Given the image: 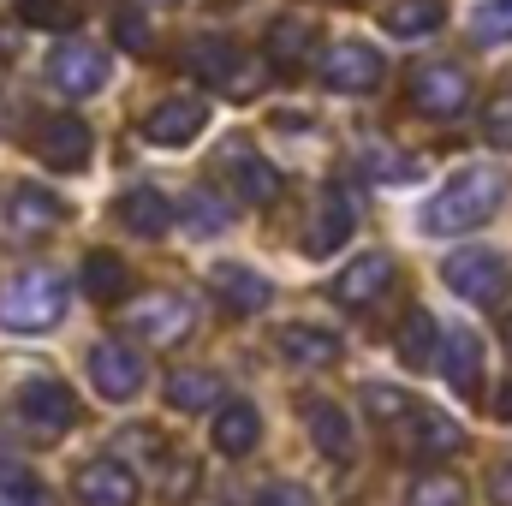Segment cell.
Here are the masks:
<instances>
[{
  "mask_svg": "<svg viewBox=\"0 0 512 506\" xmlns=\"http://www.w3.org/2000/svg\"><path fill=\"white\" fill-rule=\"evenodd\" d=\"M507 203V173L501 167H483V161H471V167H459L429 203H423V233L429 239H447V233H477L483 221H495V209Z\"/></svg>",
  "mask_w": 512,
  "mask_h": 506,
  "instance_id": "6da1fadb",
  "label": "cell"
},
{
  "mask_svg": "<svg viewBox=\"0 0 512 506\" xmlns=\"http://www.w3.org/2000/svg\"><path fill=\"white\" fill-rule=\"evenodd\" d=\"M66 316V280L60 274H18L0 292V328L12 334H48Z\"/></svg>",
  "mask_w": 512,
  "mask_h": 506,
  "instance_id": "7a4b0ae2",
  "label": "cell"
},
{
  "mask_svg": "<svg viewBox=\"0 0 512 506\" xmlns=\"http://www.w3.org/2000/svg\"><path fill=\"white\" fill-rule=\"evenodd\" d=\"M405 96H411V108L423 120H459L471 108V78L453 60H429V66H417L405 78Z\"/></svg>",
  "mask_w": 512,
  "mask_h": 506,
  "instance_id": "3957f363",
  "label": "cell"
},
{
  "mask_svg": "<svg viewBox=\"0 0 512 506\" xmlns=\"http://www.w3.org/2000/svg\"><path fill=\"white\" fill-rule=\"evenodd\" d=\"M387 78L382 66V48H370V42H334L328 54H322V84L334 90V96H370L376 84Z\"/></svg>",
  "mask_w": 512,
  "mask_h": 506,
  "instance_id": "277c9868",
  "label": "cell"
},
{
  "mask_svg": "<svg viewBox=\"0 0 512 506\" xmlns=\"http://www.w3.org/2000/svg\"><path fill=\"white\" fill-rule=\"evenodd\" d=\"M441 280H447V292H459L465 304H501L512 274L495 251H453L447 268H441Z\"/></svg>",
  "mask_w": 512,
  "mask_h": 506,
  "instance_id": "5b68a950",
  "label": "cell"
},
{
  "mask_svg": "<svg viewBox=\"0 0 512 506\" xmlns=\"http://www.w3.org/2000/svg\"><path fill=\"white\" fill-rule=\"evenodd\" d=\"M48 84H54L60 96H96V90L108 84L102 48H90V42H78V36L54 42V54H48Z\"/></svg>",
  "mask_w": 512,
  "mask_h": 506,
  "instance_id": "8992f818",
  "label": "cell"
},
{
  "mask_svg": "<svg viewBox=\"0 0 512 506\" xmlns=\"http://www.w3.org/2000/svg\"><path fill=\"white\" fill-rule=\"evenodd\" d=\"M131 334L137 340H149V346H179L191 328H197V316H191V304L185 298H173V292H155V298H137L131 304Z\"/></svg>",
  "mask_w": 512,
  "mask_h": 506,
  "instance_id": "52a82bcc",
  "label": "cell"
},
{
  "mask_svg": "<svg viewBox=\"0 0 512 506\" xmlns=\"http://www.w3.org/2000/svg\"><path fill=\"white\" fill-rule=\"evenodd\" d=\"M90 381H96V393L102 399H137L143 393V381H149V370H143V358L131 352V346H120V340H102V346H90Z\"/></svg>",
  "mask_w": 512,
  "mask_h": 506,
  "instance_id": "ba28073f",
  "label": "cell"
},
{
  "mask_svg": "<svg viewBox=\"0 0 512 506\" xmlns=\"http://www.w3.org/2000/svg\"><path fill=\"white\" fill-rule=\"evenodd\" d=\"M18 417L42 435H66L78 423V399H72L66 381H24L18 387Z\"/></svg>",
  "mask_w": 512,
  "mask_h": 506,
  "instance_id": "9c48e42d",
  "label": "cell"
},
{
  "mask_svg": "<svg viewBox=\"0 0 512 506\" xmlns=\"http://www.w3.org/2000/svg\"><path fill=\"white\" fill-rule=\"evenodd\" d=\"M90 149H96V137H90V126H84L78 114H54V120H42V131H36V155H42L54 173L90 167Z\"/></svg>",
  "mask_w": 512,
  "mask_h": 506,
  "instance_id": "30bf717a",
  "label": "cell"
},
{
  "mask_svg": "<svg viewBox=\"0 0 512 506\" xmlns=\"http://www.w3.org/2000/svg\"><path fill=\"white\" fill-rule=\"evenodd\" d=\"M209 292H215V304L233 310V316H256V310H268V298H274L268 274H256L245 262H215V268H209Z\"/></svg>",
  "mask_w": 512,
  "mask_h": 506,
  "instance_id": "8fae6325",
  "label": "cell"
},
{
  "mask_svg": "<svg viewBox=\"0 0 512 506\" xmlns=\"http://www.w3.org/2000/svg\"><path fill=\"white\" fill-rule=\"evenodd\" d=\"M209 126V108L197 102V96H167V102H155L149 108V120H143V137L149 143H161V149H185V143H197V131Z\"/></svg>",
  "mask_w": 512,
  "mask_h": 506,
  "instance_id": "7c38bea8",
  "label": "cell"
},
{
  "mask_svg": "<svg viewBox=\"0 0 512 506\" xmlns=\"http://www.w3.org/2000/svg\"><path fill=\"white\" fill-rule=\"evenodd\" d=\"M352 227H358V197H352V185H346V179H334V185H328V197H322V221L310 227L304 251H310V256H334L346 239H352Z\"/></svg>",
  "mask_w": 512,
  "mask_h": 506,
  "instance_id": "4fadbf2b",
  "label": "cell"
},
{
  "mask_svg": "<svg viewBox=\"0 0 512 506\" xmlns=\"http://www.w3.org/2000/svg\"><path fill=\"white\" fill-rule=\"evenodd\" d=\"M78 501L84 506H137V471L126 459H90L78 471Z\"/></svg>",
  "mask_w": 512,
  "mask_h": 506,
  "instance_id": "5bb4252c",
  "label": "cell"
},
{
  "mask_svg": "<svg viewBox=\"0 0 512 506\" xmlns=\"http://www.w3.org/2000/svg\"><path fill=\"white\" fill-rule=\"evenodd\" d=\"M66 221V203L54 197V191H42V185H18L12 197H6V227L18 233V239H42V233H54Z\"/></svg>",
  "mask_w": 512,
  "mask_h": 506,
  "instance_id": "9a60e30c",
  "label": "cell"
},
{
  "mask_svg": "<svg viewBox=\"0 0 512 506\" xmlns=\"http://www.w3.org/2000/svg\"><path fill=\"white\" fill-rule=\"evenodd\" d=\"M387 286H393V262H387L382 251H364L352 256L340 274H334V298L340 304H352V310H364V304H376Z\"/></svg>",
  "mask_w": 512,
  "mask_h": 506,
  "instance_id": "2e32d148",
  "label": "cell"
},
{
  "mask_svg": "<svg viewBox=\"0 0 512 506\" xmlns=\"http://www.w3.org/2000/svg\"><path fill=\"white\" fill-rule=\"evenodd\" d=\"M274 346H280V358L298 364V370H328V364H340V334H334V328L292 322V328L274 334Z\"/></svg>",
  "mask_w": 512,
  "mask_h": 506,
  "instance_id": "e0dca14e",
  "label": "cell"
},
{
  "mask_svg": "<svg viewBox=\"0 0 512 506\" xmlns=\"http://www.w3.org/2000/svg\"><path fill=\"white\" fill-rule=\"evenodd\" d=\"M304 423H310V441H316V453H322V459L346 465V459L358 453V435H352V411H340L334 399H310Z\"/></svg>",
  "mask_w": 512,
  "mask_h": 506,
  "instance_id": "ac0fdd59",
  "label": "cell"
},
{
  "mask_svg": "<svg viewBox=\"0 0 512 506\" xmlns=\"http://www.w3.org/2000/svg\"><path fill=\"white\" fill-rule=\"evenodd\" d=\"M477 364H483V346H477V334L471 328H447L441 340H435V370L453 381V393H477Z\"/></svg>",
  "mask_w": 512,
  "mask_h": 506,
  "instance_id": "d6986e66",
  "label": "cell"
},
{
  "mask_svg": "<svg viewBox=\"0 0 512 506\" xmlns=\"http://www.w3.org/2000/svg\"><path fill=\"white\" fill-rule=\"evenodd\" d=\"M227 185H233L239 203H251V209L280 203V173H274V161H262L251 149H233V155H227Z\"/></svg>",
  "mask_w": 512,
  "mask_h": 506,
  "instance_id": "ffe728a7",
  "label": "cell"
},
{
  "mask_svg": "<svg viewBox=\"0 0 512 506\" xmlns=\"http://www.w3.org/2000/svg\"><path fill=\"white\" fill-rule=\"evenodd\" d=\"M405 417H411V435H405V441H411L423 459H447V453L465 447V429H459L447 411H435V405H411Z\"/></svg>",
  "mask_w": 512,
  "mask_h": 506,
  "instance_id": "44dd1931",
  "label": "cell"
},
{
  "mask_svg": "<svg viewBox=\"0 0 512 506\" xmlns=\"http://www.w3.org/2000/svg\"><path fill=\"white\" fill-rule=\"evenodd\" d=\"M256 435H262V417H256V405H245V399L221 405L215 423H209V441H215V453H227V459L256 453Z\"/></svg>",
  "mask_w": 512,
  "mask_h": 506,
  "instance_id": "7402d4cb",
  "label": "cell"
},
{
  "mask_svg": "<svg viewBox=\"0 0 512 506\" xmlns=\"http://www.w3.org/2000/svg\"><path fill=\"white\" fill-rule=\"evenodd\" d=\"M310 42H316V24H310V18H298V12H280V18L268 24V36H262V54H268V66L292 72V66H304Z\"/></svg>",
  "mask_w": 512,
  "mask_h": 506,
  "instance_id": "603a6c76",
  "label": "cell"
},
{
  "mask_svg": "<svg viewBox=\"0 0 512 506\" xmlns=\"http://www.w3.org/2000/svg\"><path fill=\"white\" fill-rule=\"evenodd\" d=\"M239 66H245V54L227 36H197L185 48V78H197V84H227V78H239Z\"/></svg>",
  "mask_w": 512,
  "mask_h": 506,
  "instance_id": "cb8c5ba5",
  "label": "cell"
},
{
  "mask_svg": "<svg viewBox=\"0 0 512 506\" xmlns=\"http://www.w3.org/2000/svg\"><path fill=\"white\" fill-rule=\"evenodd\" d=\"M120 221H126L137 239H161L167 227H173V203L161 197V191H149V185H137L120 197Z\"/></svg>",
  "mask_w": 512,
  "mask_h": 506,
  "instance_id": "d4e9b609",
  "label": "cell"
},
{
  "mask_svg": "<svg viewBox=\"0 0 512 506\" xmlns=\"http://www.w3.org/2000/svg\"><path fill=\"white\" fill-rule=\"evenodd\" d=\"M435 340H441L435 316H429V310H411L405 328H399V340H393V352H399L405 370H435Z\"/></svg>",
  "mask_w": 512,
  "mask_h": 506,
  "instance_id": "484cf974",
  "label": "cell"
},
{
  "mask_svg": "<svg viewBox=\"0 0 512 506\" xmlns=\"http://www.w3.org/2000/svg\"><path fill=\"white\" fill-rule=\"evenodd\" d=\"M84 292H90L96 304H120L131 292V268L114 251H90L84 256Z\"/></svg>",
  "mask_w": 512,
  "mask_h": 506,
  "instance_id": "4316f807",
  "label": "cell"
},
{
  "mask_svg": "<svg viewBox=\"0 0 512 506\" xmlns=\"http://www.w3.org/2000/svg\"><path fill=\"white\" fill-rule=\"evenodd\" d=\"M221 399V376L215 370H173L167 376V405L173 411H209Z\"/></svg>",
  "mask_w": 512,
  "mask_h": 506,
  "instance_id": "83f0119b",
  "label": "cell"
},
{
  "mask_svg": "<svg viewBox=\"0 0 512 506\" xmlns=\"http://www.w3.org/2000/svg\"><path fill=\"white\" fill-rule=\"evenodd\" d=\"M441 18H447V6H441V0H399V6H387V30H393L399 42L435 36V30H441Z\"/></svg>",
  "mask_w": 512,
  "mask_h": 506,
  "instance_id": "f1b7e54d",
  "label": "cell"
},
{
  "mask_svg": "<svg viewBox=\"0 0 512 506\" xmlns=\"http://www.w3.org/2000/svg\"><path fill=\"white\" fill-rule=\"evenodd\" d=\"M185 227H191L197 239H215V233H227V227H233V209H227V197H221V191H209V185H197V191L185 197Z\"/></svg>",
  "mask_w": 512,
  "mask_h": 506,
  "instance_id": "f546056e",
  "label": "cell"
},
{
  "mask_svg": "<svg viewBox=\"0 0 512 506\" xmlns=\"http://www.w3.org/2000/svg\"><path fill=\"white\" fill-rule=\"evenodd\" d=\"M405 506H465V483L453 471H423L405 489Z\"/></svg>",
  "mask_w": 512,
  "mask_h": 506,
  "instance_id": "4dcf8cb0",
  "label": "cell"
},
{
  "mask_svg": "<svg viewBox=\"0 0 512 506\" xmlns=\"http://www.w3.org/2000/svg\"><path fill=\"white\" fill-rule=\"evenodd\" d=\"M471 36H477L483 48L512 42V0H477V12H471Z\"/></svg>",
  "mask_w": 512,
  "mask_h": 506,
  "instance_id": "1f68e13d",
  "label": "cell"
},
{
  "mask_svg": "<svg viewBox=\"0 0 512 506\" xmlns=\"http://www.w3.org/2000/svg\"><path fill=\"white\" fill-rule=\"evenodd\" d=\"M364 167H370V179H382V185H411V179L423 173L417 155H399V149H370Z\"/></svg>",
  "mask_w": 512,
  "mask_h": 506,
  "instance_id": "d6a6232c",
  "label": "cell"
},
{
  "mask_svg": "<svg viewBox=\"0 0 512 506\" xmlns=\"http://www.w3.org/2000/svg\"><path fill=\"white\" fill-rule=\"evenodd\" d=\"M108 24H114V42H120L126 54H149V18H143L137 6H114Z\"/></svg>",
  "mask_w": 512,
  "mask_h": 506,
  "instance_id": "836d02e7",
  "label": "cell"
},
{
  "mask_svg": "<svg viewBox=\"0 0 512 506\" xmlns=\"http://www.w3.org/2000/svg\"><path fill=\"white\" fill-rule=\"evenodd\" d=\"M0 489H6L12 501H24V506L42 501V483H36V477H30V465H18L12 453H0Z\"/></svg>",
  "mask_w": 512,
  "mask_h": 506,
  "instance_id": "e575fe53",
  "label": "cell"
},
{
  "mask_svg": "<svg viewBox=\"0 0 512 506\" xmlns=\"http://www.w3.org/2000/svg\"><path fill=\"white\" fill-rule=\"evenodd\" d=\"M24 30H66V0H12Z\"/></svg>",
  "mask_w": 512,
  "mask_h": 506,
  "instance_id": "d590c367",
  "label": "cell"
},
{
  "mask_svg": "<svg viewBox=\"0 0 512 506\" xmlns=\"http://www.w3.org/2000/svg\"><path fill=\"white\" fill-rule=\"evenodd\" d=\"M483 137H489L495 149H512V90L483 108Z\"/></svg>",
  "mask_w": 512,
  "mask_h": 506,
  "instance_id": "8d00e7d4",
  "label": "cell"
},
{
  "mask_svg": "<svg viewBox=\"0 0 512 506\" xmlns=\"http://www.w3.org/2000/svg\"><path fill=\"white\" fill-rule=\"evenodd\" d=\"M364 405H370L376 417H399V411H411V399L393 393V387H364Z\"/></svg>",
  "mask_w": 512,
  "mask_h": 506,
  "instance_id": "74e56055",
  "label": "cell"
},
{
  "mask_svg": "<svg viewBox=\"0 0 512 506\" xmlns=\"http://www.w3.org/2000/svg\"><path fill=\"white\" fill-rule=\"evenodd\" d=\"M495 417H501V423H512V381L495 393Z\"/></svg>",
  "mask_w": 512,
  "mask_h": 506,
  "instance_id": "f35d334b",
  "label": "cell"
},
{
  "mask_svg": "<svg viewBox=\"0 0 512 506\" xmlns=\"http://www.w3.org/2000/svg\"><path fill=\"white\" fill-rule=\"evenodd\" d=\"M12 42H18V36H12V24H0V54H12Z\"/></svg>",
  "mask_w": 512,
  "mask_h": 506,
  "instance_id": "ab89813d",
  "label": "cell"
},
{
  "mask_svg": "<svg viewBox=\"0 0 512 506\" xmlns=\"http://www.w3.org/2000/svg\"><path fill=\"white\" fill-rule=\"evenodd\" d=\"M507 352H512V316H507Z\"/></svg>",
  "mask_w": 512,
  "mask_h": 506,
  "instance_id": "60d3db41",
  "label": "cell"
},
{
  "mask_svg": "<svg viewBox=\"0 0 512 506\" xmlns=\"http://www.w3.org/2000/svg\"><path fill=\"white\" fill-rule=\"evenodd\" d=\"M167 6H173V0H167Z\"/></svg>",
  "mask_w": 512,
  "mask_h": 506,
  "instance_id": "b9f144b4",
  "label": "cell"
}]
</instances>
